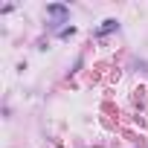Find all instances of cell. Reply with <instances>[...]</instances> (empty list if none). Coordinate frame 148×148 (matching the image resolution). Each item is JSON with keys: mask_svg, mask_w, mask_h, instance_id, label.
Returning a JSON list of instances; mask_svg holds the SVG:
<instances>
[{"mask_svg": "<svg viewBox=\"0 0 148 148\" xmlns=\"http://www.w3.org/2000/svg\"><path fill=\"white\" fill-rule=\"evenodd\" d=\"M47 12H49V15H55V18H64V15H67V6L52 3V6H47Z\"/></svg>", "mask_w": 148, "mask_h": 148, "instance_id": "6da1fadb", "label": "cell"}, {"mask_svg": "<svg viewBox=\"0 0 148 148\" xmlns=\"http://www.w3.org/2000/svg\"><path fill=\"white\" fill-rule=\"evenodd\" d=\"M113 29H116V21H105L102 29H99V35H108V32H113Z\"/></svg>", "mask_w": 148, "mask_h": 148, "instance_id": "7a4b0ae2", "label": "cell"}]
</instances>
